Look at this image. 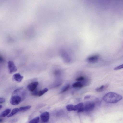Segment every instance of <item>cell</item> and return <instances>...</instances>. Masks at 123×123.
<instances>
[{"mask_svg":"<svg viewBox=\"0 0 123 123\" xmlns=\"http://www.w3.org/2000/svg\"><path fill=\"white\" fill-rule=\"evenodd\" d=\"M123 68V64L118 66L114 68L115 70H117Z\"/></svg>","mask_w":123,"mask_h":123,"instance_id":"21","label":"cell"},{"mask_svg":"<svg viewBox=\"0 0 123 123\" xmlns=\"http://www.w3.org/2000/svg\"><path fill=\"white\" fill-rule=\"evenodd\" d=\"M48 89L47 88H45L39 91H36L32 93V95L38 96H41L47 92Z\"/></svg>","mask_w":123,"mask_h":123,"instance_id":"9","label":"cell"},{"mask_svg":"<svg viewBox=\"0 0 123 123\" xmlns=\"http://www.w3.org/2000/svg\"><path fill=\"white\" fill-rule=\"evenodd\" d=\"M91 97L90 95H87L85 96L84 97V99H86L89 98Z\"/></svg>","mask_w":123,"mask_h":123,"instance_id":"24","label":"cell"},{"mask_svg":"<svg viewBox=\"0 0 123 123\" xmlns=\"http://www.w3.org/2000/svg\"><path fill=\"white\" fill-rule=\"evenodd\" d=\"M19 112L18 108H15L13 109L9 114L7 116V117H9L13 116L17 113Z\"/></svg>","mask_w":123,"mask_h":123,"instance_id":"14","label":"cell"},{"mask_svg":"<svg viewBox=\"0 0 123 123\" xmlns=\"http://www.w3.org/2000/svg\"><path fill=\"white\" fill-rule=\"evenodd\" d=\"M85 79V77L83 76H81L77 78L76 80L78 82H80L83 81Z\"/></svg>","mask_w":123,"mask_h":123,"instance_id":"19","label":"cell"},{"mask_svg":"<svg viewBox=\"0 0 123 123\" xmlns=\"http://www.w3.org/2000/svg\"><path fill=\"white\" fill-rule=\"evenodd\" d=\"M84 86L83 83L80 82H75L72 85V87L74 88H80L83 87Z\"/></svg>","mask_w":123,"mask_h":123,"instance_id":"13","label":"cell"},{"mask_svg":"<svg viewBox=\"0 0 123 123\" xmlns=\"http://www.w3.org/2000/svg\"><path fill=\"white\" fill-rule=\"evenodd\" d=\"M39 117H37L30 120L29 123H39Z\"/></svg>","mask_w":123,"mask_h":123,"instance_id":"17","label":"cell"},{"mask_svg":"<svg viewBox=\"0 0 123 123\" xmlns=\"http://www.w3.org/2000/svg\"><path fill=\"white\" fill-rule=\"evenodd\" d=\"M66 108L68 111H74V106L72 104L68 105L66 106Z\"/></svg>","mask_w":123,"mask_h":123,"instance_id":"18","label":"cell"},{"mask_svg":"<svg viewBox=\"0 0 123 123\" xmlns=\"http://www.w3.org/2000/svg\"><path fill=\"white\" fill-rule=\"evenodd\" d=\"M108 85L107 84L105 85H102L100 87L97 88L95 90L96 92H100L106 90L108 87Z\"/></svg>","mask_w":123,"mask_h":123,"instance_id":"12","label":"cell"},{"mask_svg":"<svg viewBox=\"0 0 123 123\" xmlns=\"http://www.w3.org/2000/svg\"><path fill=\"white\" fill-rule=\"evenodd\" d=\"M122 98V96L119 94L114 92H109L104 96L103 99L108 103H115L121 100Z\"/></svg>","mask_w":123,"mask_h":123,"instance_id":"1","label":"cell"},{"mask_svg":"<svg viewBox=\"0 0 123 123\" xmlns=\"http://www.w3.org/2000/svg\"><path fill=\"white\" fill-rule=\"evenodd\" d=\"M61 72L60 70H57L55 71L54 74L55 76H58L60 75Z\"/></svg>","mask_w":123,"mask_h":123,"instance_id":"20","label":"cell"},{"mask_svg":"<svg viewBox=\"0 0 123 123\" xmlns=\"http://www.w3.org/2000/svg\"><path fill=\"white\" fill-rule=\"evenodd\" d=\"M18 120L17 118H14L10 120L9 122V123H15Z\"/></svg>","mask_w":123,"mask_h":123,"instance_id":"22","label":"cell"},{"mask_svg":"<svg viewBox=\"0 0 123 123\" xmlns=\"http://www.w3.org/2000/svg\"><path fill=\"white\" fill-rule=\"evenodd\" d=\"M3 60V58L1 56H0V62H2Z\"/></svg>","mask_w":123,"mask_h":123,"instance_id":"25","label":"cell"},{"mask_svg":"<svg viewBox=\"0 0 123 123\" xmlns=\"http://www.w3.org/2000/svg\"><path fill=\"white\" fill-rule=\"evenodd\" d=\"M38 84L39 83L38 82H32L27 85V88L29 91L33 92L36 89Z\"/></svg>","mask_w":123,"mask_h":123,"instance_id":"5","label":"cell"},{"mask_svg":"<svg viewBox=\"0 0 123 123\" xmlns=\"http://www.w3.org/2000/svg\"><path fill=\"white\" fill-rule=\"evenodd\" d=\"M8 64V68L9 72L10 74L12 73L17 71V68L12 61H9Z\"/></svg>","mask_w":123,"mask_h":123,"instance_id":"4","label":"cell"},{"mask_svg":"<svg viewBox=\"0 0 123 123\" xmlns=\"http://www.w3.org/2000/svg\"><path fill=\"white\" fill-rule=\"evenodd\" d=\"M2 107V105H0V109H1Z\"/></svg>","mask_w":123,"mask_h":123,"instance_id":"26","label":"cell"},{"mask_svg":"<svg viewBox=\"0 0 123 123\" xmlns=\"http://www.w3.org/2000/svg\"><path fill=\"white\" fill-rule=\"evenodd\" d=\"M40 117L42 121L44 122H48L50 117L49 113L46 111L42 113L40 115Z\"/></svg>","mask_w":123,"mask_h":123,"instance_id":"6","label":"cell"},{"mask_svg":"<svg viewBox=\"0 0 123 123\" xmlns=\"http://www.w3.org/2000/svg\"><path fill=\"white\" fill-rule=\"evenodd\" d=\"M70 86V85L69 84H67L60 91V93H62L66 92L69 89Z\"/></svg>","mask_w":123,"mask_h":123,"instance_id":"16","label":"cell"},{"mask_svg":"<svg viewBox=\"0 0 123 123\" xmlns=\"http://www.w3.org/2000/svg\"><path fill=\"white\" fill-rule=\"evenodd\" d=\"M99 56L96 54L92 55L89 57L87 59V61L90 63H93L96 62L99 59Z\"/></svg>","mask_w":123,"mask_h":123,"instance_id":"8","label":"cell"},{"mask_svg":"<svg viewBox=\"0 0 123 123\" xmlns=\"http://www.w3.org/2000/svg\"><path fill=\"white\" fill-rule=\"evenodd\" d=\"M31 107V106L30 105L20 107L18 108L19 112H23L27 111L30 109Z\"/></svg>","mask_w":123,"mask_h":123,"instance_id":"15","label":"cell"},{"mask_svg":"<svg viewBox=\"0 0 123 123\" xmlns=\"http://www.w3.org/2000/svg\"><path fill=\"white\" fill-rule=\"evenodd\" d=\"M23 78V76L19 73L15 74L12 77L13 80L14 81L18 82H21Z\"/></svg>","mask_w":123,"mask_h":123,"instance_id":"10","label":"cell"},{"mask_svg":"<svg viewBox=\"0 0 123 123\" xmlns=\"http://www.w3.org/2000/svg\"><path fill=\"white\" fill-rule=\"evenodd\" d=\"M11 111L10 109H7L3 111L0 114V117H4L7 116L10 113Z\"/></svg>","mask_w":123,"mask_h":123,"instance_id":"11","label":"cell"},{"mask_svg":"<svg viewBox=\"0 0 123 123\" xmlns=\"http://www.w3.org/2000/svg\"><path fill=\"white\" fill-rule=\"evenodd\" d=\"M22 98L20 95L13 92L10 100V104L12 105H17L21 101Z\"/></svg>","mask_w":123,"mask_h":123,"instance_id":"2","label":"cell"},{"mask_svg":"<svg viewBox=\"0 0 123 123\" xmlns=\"http://www.w3.org/2000/svg\"><path fill=\"white\" fill-rule=\"evenodd\" d=\"M74 111H77L78 112H82L84 111V105L83 103L81 102L74 106Z\"/></svg>","mask_w":123,"mask_h":123,"instance_id":"7","label":"cell"},{"mask_svg":"<svg viewBox=\"0 0 123 123\" xmlns=\"http://www.w3.org/2000/svg\"><path fill=\"white\" fill-rule=\"evenodd\" d=\"M2 119H0V122L1 123L2 122Z\"/></svg>","mask_w":123,"mask_h":123,"instance_id":"27","label":"cell"},{"mask_svg":"<svg viewBox=\"0 0 123 123\" xmlns=\"http://www.w3.org/2000/svg\"><path fill=\"white\" fill-rule=\"evenodd\" d=\"M5 101V99L3 97L0 98V103H4Z\"/></svg>","mask_w":123,"mask_h":123,"instance_id":"23","label":"cell"},{"mask_svg":"<svg viewBox=\"0 0 123 123\" xmlns=\"http://www.w3.org/2000/svg\"><path fill=\"white\" fill-rule=\"evenodd\" d=\"M94 103L91 101L87 102L84 105V110L86 111H90L92 110L95 107Z\"/></svg>","mask_w":123,"mask_h":123,"instance_id":"3","label":"cell"}]
</instances>
